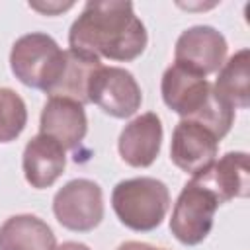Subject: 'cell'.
I'll list each match as a JSON object with an SVG mask.
<instances>
[{
	"mask_svg": "<svg viewBox=\"0 0 250 250\" xmlns=\"http://www.w3.org/2000/svg\"><path fill=\"white\" fill-rule=\"evenodd\" d=\"M39 131L62 145V148H76L88 131L84 105L66 98H49L41 109Z\"/></svg>",
	"mask_w": 250,
	"mask_h": 250,
	"instance_id": "cell-12",
	"label": "cell"
},
{
	"mask_svg": "<svg viewBox=\"0 0 250 250\" xmlns=\"http://www.w3.org/2000/svg\"><path fill=\"white\" fill-rule=\"evenodd\" d=\"M117 250H166V248H158V246H152V244H146V242L127 240V242L119 244V246H117Z\"/></svg>",
	"mask_w": 250,
	"mask_h": 250,
	"instance_id": "cell-18",
	"label": "cell"
},
{
	"mask_svg": "<svg viewBox=\"0 0 250 250\" xmlns=\"http://www.w3.org/2000/svg\"><path fill=\"white\" fill-rule=\"evenodd\" d=\"M64 66V51L47 33L21 35L10 51V68L16 78L29 86L47 92Z\"/></svg>",
	"mask_w": 250,
	"mask_h": 250,
	"instance_id": "cell-3",
	"label": "cell"
},
{
	"mask_svg": "<svg viewBox=\"0 0 250 250\" xmlns=\"http://www.w3.org/2000/svg\"><path fill=\"white\" fill-rule=\"evenodd\" d=\"M146 41L145 23L135 16L133 4L123 0L88 2L68 31L70 49L121 62L137 59Z\"/></svg>",
	"mask_w": 250,
	"mask_h": 250,
	"instance_id": "cell-1",
	"label": "cell"
},
{
	"mask_svg": "<svg viewBox=\"0 0 250 250\" xmlns=\"http://www.w3.org/2000/svg\"><path fill=\"white\" fill-rule=\"evenodd\" d=\"M219 139L191 119H182L172 133L170 143V158L172 162L184 170L186 174H199L203 172L217 156Z\"/></svg>",
	"mask_w": 250,
	"mask_h": 250,
	"instance_id": "cell-9",
	"label": "cell"
},
{
	"mask_svg": "<svg viewBox=\"0 0 250 250\" xmlns=\"http://www.w3.org/2000/svg\"><path fill=\"white\" fill-rule=\"evenodd\" d=\"M215 94L232 109L250 105V51L240 49L223 62L213 86Z\"/></svg>",
	"mask_w": 250,
	"mask_h": 250,
	"instance_id": "cell-16",
	"label": "cell"
},
{
	"mask_svg": "<svg viewBox=\"0 0 250 250\" xmlns=\"http://www.w3.org/2000/svg\"><path fill=\"white\" fill-rule=\"evenodd\" d=\"M100 66H102V59L82 51L66 49L62 72L45 94H49V98H66L78 102L80 105L90 104L88 100L90 80Z\"/></svg>",
	"mask_w": 250,
	"mask_h": 250,
	"instance_id": "cell-14",
	"label": "cell"
},
{
	"mask_svg": "<svg viewBox=\"0 0 250 250\" xmlns=\"http://www.w3.org/2000/svg\"><path fill=\"white\" fill-rule=\"evenodd\" d=\"M21 166L27 184L35 189H45L53 186L64 172L66 154L61 143L39 133L25 145Z\"/></svg>",
	"mask_w": 250,
	"mask_h": 250,
	"instance_id": "cell-13",
	"label": "cell"
},
{
	"mask_svg": "<svg viewBox=\"0 0 250 250\" xmlns=\"http://www.w3.org/2000/svg\"><path fill=\"white\" fill-rule=\"evenodd\" d=\"M221 203L193 178L182 188L170 219V230L186 246H195L207 238L213 229L215 211Z\"/></svg>",
	"mask_w": 250,
	"mask_h": 250,
	"instance_id": "cell-4",
	"label": "cell"
},
{
	"mask_svg": "<svg viewBox=\"0 0 250 250\" xmlns=\"http://www.w3.org/2000/svg\"><path fill=\"white\" fill-rule=\"evenodd\" d=\"M111 207L127 229L148 232L166 217L170 191L164 182L148 176L121 180L111 191Z\"/></svg>",
	"mask_w": 250,
	"mask_h": 250,
	"instance_id": "cell-2",
	"label": "cell"
},
{
	"mask_svg": "<svg viewBox=\"0 0 250 250\" xmlns=\"http://www.w3.org/2000/svg\"><path fill=\"white\" fill-rule=\"evenodd\" d=\"M27 123V107L18 92L0 88V143L16 141Z\"/></svg>",
	"mask_w": 250,
	"mask_h": 250,
	"instance_id": "cell-17",
	"label": "cell"
},
{
	"mask_svg": "<svg viewBox=\"0 0 250 250\" xmlns=\"http://www.w3.org/2000/svg\"><path fill=\"white\" fill-rule=\"evenodd\" d=\"M53 213L57 221L68 230H94L104 219L102 188L86 178L66 182L53 197Z\"/></svg>",
	"mask_w": 250,
	"mask_h": 250,
	"instance_id": "cell-5",
	"label": "cell"
},
{
	"mask_svg": "<svg viewBox=\"0 0 250 250\" xmlns=\"http://www.w3.org/2000/svg\"><path fill=\"white\" fill-rule=\"evenodd\" d=\"M57 250H90V246H86V244H82V242H72V240H68V242H62Z\"/></svg>",
	"mask_w": 250,
	"mask_h": 250,
	"instance_id": "cell-19",
	"label": "cell"
},
{
	"mask_svg": "<svg viewBox=\"0 0 250 250\" xmlns=\"http://www.w3.org/2000/svg\"><path fill=\"white\" fill-rule=\"evenodd\" d=\"M160 92L164 104L184 119H195L213 96V86L205 76H199L180 64L164 70Z\"/></svg>",
	"mask_w": 250,
	"mask_h": 250,
	"instance_id": "cell-8",
	"label": "cell"
},
{
	"mask_svg": "<svg viewBox=\"0 0 250 250\" xmlns=\"http://www.w3.org/2000/svg\"><path fill=\"white\" fill-rule=\"evenodd\" d=\"M227 39L211 25H193L176 41L174 64H180L199 76L217 72L227 57Z\"/></svg>",
	"mask_w": 250,
	"mask_h": 250,
	"instance_id": "cell-7",
	"label": "cell"
},
{
	"mask_svg": "<svg viewBox=\"0 0 250 250\" xmlns=\"http://www.w3.org/2000/svg\"><path fill=\"white\" fill-rule=\"evenodd\" d=\"M90 104H96L107 115L125 119L137 113L143 102L141 86L135 76L121 66H100L88 88Z\"/></svg>",
	"mask_w": 250,
	"mask_h": 250,
	"instance_id": "cell-6",
	"label": "cell"
},
{
	"mask_svg": "<svg viewBox=\"0 0 250 250\" xmlns=\"http://www.w3.org/2000/svg\"><path fill=\"white\" fill-rule=\"evenodd\" d=\"M0 250H57V240L43 219L23 213L2 223Z\"/></svg>",
	"mask_w": 250,
	"mask_h": 250,
	"instance_id": "cell-15",
	"label": "cell"
},
{
	"mask_svg": "<svg viewBox=\"0 0 250 250\" xmlns=\"http://www.w3.org/2000/svg\"><path fill=\"white\" fill-rule=\"evenodd\" d=\"M162 121L156 113L146 111L129 121L117 141L119 156L133 168L150 166L162 146Z\"/></svg>",
	"mask_w": 250,
	"mask_h": 250,
	"instance_id": "cell-10",
	"label": "cell"
},
{
	"mask_svg": "<svg viewBox=\"0 0 250 250\" xmlns=\"http://www.w3.org/2000/svg\"><path fill=\"white\" fill-rule=\"evenodd\" d=\"M203 188H207L219 203H227L234 197H246L250 189V168L246 152H227L219 160H213L203 172L193 176Z\"/></svg>",
	"mask_w": 250,
	"mask_h": 250,
	"instance_id": "cell-11",
	"label": "cell"
}]
</instances>
